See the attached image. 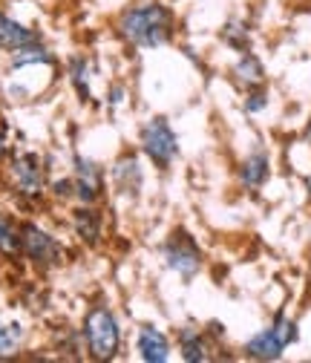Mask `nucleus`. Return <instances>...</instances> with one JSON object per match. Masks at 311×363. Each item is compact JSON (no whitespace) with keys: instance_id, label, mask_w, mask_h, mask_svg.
<instances>
[{"instance_id":"1","label":"nucleus","mask_w":311,"mask_h":363,"mask_svg":"<svg viewBox=\"0 0 311 363\" xmlns=\"http://www.w3.org/2000/svg\"><path fill=\"white\" fill-rule=\"evenodd\" d=\"M118 32L127 43L142 50H156L173 38V12L162 4L132 6L118 18Z\"/></svg>"},{"instance_id":"2","label":"nucleus","mask_w":311,"mask_h":363,"mask_svg":"<svg viewBox=\"0 0 311 363\" xmlns=\"http://www.w3.org/2000/svg\"><path fill=\"white\" fill-rule=\"evenodd\" d=\"M84 340H86V349L96 360H110L118 354V346H121V329H118V320L115 314L107 308V306H96L84 320Z\"/></svg>"},{"instance_id":"3","label":"nucleus","mask_w":311,"mask_h":363,"mask_svg":"<svg viewBox=\"0 0 311 363\" xmlns=\"http://www.w3.org/2000/svg\"><path fill=\"white\" fill-rule=\"evenodd\" d=\"M294 340H297V323H291L288 317L277 314V320L268 329L248 340L245 354L254 357V360H277V357H283L285 346L294 343Z\"/></svg>"},{"instance_id":"4","label":"nucleus","mask_w":311,"mask_h":363,"mask_svg":"<svg viewBox=\"0 0 311 363\" xmlns=\"http://www.w3.org/2000/svg\"><path fill=\"white\" fill-rule=\"evenodd\" d=\"M142 150L147 153V159L167 170L176 159V153H179V139H176L173 127L167 124V118H150L145 127H142Z\"/></svg>"},{"instance_id":"5","label":"nucleus","mask_w":311,"mask_h":363,"mask_svg":"<svg viewBox=\"0 0 311 363\" xmlns=\"http://www.w3.org/2000/svg\"><path fill=\"white\" fill-rule=\"evenodd\" d=\"M164 259L173 271H179L182 277H193L202 268V251L196 245V240L188 231H176L167 245H164Z\"/></svg>"},{"instance_id":"6","label":"nucleus","mask_w":311,"mask_h":363,"mask_svg":"<svg viewBox=\"0 0 311 363\" xmlns=\"http://www.w3.org/2000/svg\"><path fill=\"white\" fill-rule=\"evenodd\" d=\"M21 248L38 265H52L58 259V242L47 231H40L38 225H23V231H21Z\"/></svg>"},{"instance_id":"7","label":"nucleus","mask_w":311,"mask_h":363,"mask_svg":"<svg viewBox=\"0 0 311 363\" xmlns=\"http://www.w3.org/2000/svg\"><path fill=\"white\" fill-rule=\"evenodd\" d=\"M15 179H18V188L26 196H38L43 191V167H40V159L32 156V153L15 159Z\"/></svg>"},{"instance_id":"8","label":"nucleus","mask_w":311,"mask_h":363,"mask_svg":"<svg viewBox=\"0 0 311 363\" xmlns=\"http://www.w3.org/2000/svg\"><path fill=\"white\" fill-rule=\"evenodd\" d=\"M75 164H78L75 167V191L86 205H90L101 194V170L86 159H75Z\"/></svg>"},{"instance_id":"9","label":"nucleus","mask_w":311,"mask_h":363,"mask_svg":"<svg viewBox=\"0 0 311 363\" xmlns=\"http://www.w3.org/2000/svg\"><path fill=\"white\" fill-rule=\"evenodd\" d=\"M139 352H142V357H145L147 363H164V360L170 357V340H167L159 329L145 326V329L139 332Z\"/></svg>"},{"instance_id":"10","label":"nucleus","mask_w":311,"mask_h":363,"mask_svg":"<svg viewBox=\"0 0 311 363\" xmlns=\"http://www.w3.org/2000/svg\"><path fill=\"white\" fill-rule=\"evenodd\" d=\"M38 40V35L32 29H26L23 23L0 15V47L6 50H23V47H32V43Z\"/></svg>"},{"instance_id":"11","label":"nucleus","mask_w":311,"mask_h":363,"mask_svg":"<svg viewBox=\"0 0 311 363\" xmlns=\"http://www.w3.org/2000/svg\"><path fill=\"white\" fill-rule=\"evenodd\" d=\"M268 156L265 153H251L245 162H242V167H239V179H242V185L245 188H262L265 185V179H268Z\"/></svg>"},{"instance_id":"12","label":"nucleus","mask_w":311,"mask_h":363,"mask_svg":"<svg viewBox=\"0 0 311 363\" xmlns=\"http://www.w3.org/2000/svg\"><path fill=\"white\" fill-rule=\"evenodd\" d=\"M75 228H78V234H81L84 242L96 245L98 237H101V216H98V211H93V208H81V211L75 213Z\"/></svg>"},{"instance_id":"13","label":"nucleus","mask_w":311,"mask_h":363,"mask_svg":"<svg viewBox=\"0 0 311 363\" xmlns=\"http://www.w3.org/2000/svg\"><path fill=\"white\" fill-rule=\"evenodd\" d=\"M179 343H182V357H185V360H191V363L208 360V346H205L202 332H196V329L188 326V329H182Z\"/></svg>"},{"instance_id":"14","label":"nucleus","mask_w":311,"mask_h":363,"mask_svg":"<svg viewBox=\"0 0 311 363\" xmlns=\"http://www.w3.org/2000/svg\"><path fill=\"white\" fill-rule=\"evenodd\" d=\"M21 326L18 323H0V357H12L21 346Z\"/></svg>"},{"instance_id":"15","label":"nucleus","mask_w":311,"mask_h":363,"mask_svg":"<svg viewBox=\"0 0 311 363\" xmlns=\"http://www.w3.org/2000/svg\"><path fill=\"white\" fill-rule=\"evenodd\" d=\"M234 72H237V78H239V81H245L248 86L262 84V75H265V72H262V64H259L254 55H245V58L237 64V69H234Z\"/></svg>"},{"instance_id":"16","label":"nucleus","mask_w":311,"mask_h":363,"mask_svg":"<svg viewBox=\"0 0 311 363\" xmlns=\"http://www.w3.org/2000/svg\"><path fill=\"white\" fill-rule=\"evenodd\" d=\"M0 251L4 254H18L21 251V237L12 228V222L0 216Z\"/></svg>"},{"instance_id":"17","label":"nucleus","mask_w":311,"mask_h":363,"mask_svg":"<svg viewBox=\"0 0 311 363\" xmlns=\"http://www.w3.org/2000/svg\"><path fill=\"white\" fill-rule=\"evenodd\" d=\"M245 107H248V113H259L265 107V93H251L248 101H245Z\"/></svg>"},{"instance_id":"18","label":"nucleus","mask_w":311,"mask_h":363,"mask_svg":"<svg viewBox=\"0 0 311 363\" xmlns=\"http://www.w3.org/2000/svg\"><path fill=\"white\" fill-rule=\"evenodd\" d=\"M6 153V139H4V133H0V156Z\"/></svg>"}]
</instances>
